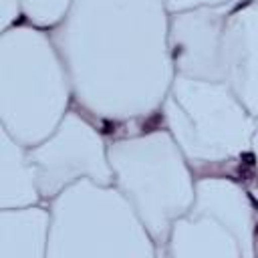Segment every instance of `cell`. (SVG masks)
Listing matches in <instances>:
<instances>
[{
  "mask_svg": "<svg viewBox=\"0 0 258 258\" xmlns=\"http://www.w3.org/2000/svg\"><path fill=\"white\" fill-rule=\"evenodd\" d=\"M28 155L44 204L81 179L113 183L107 135L75 105L46 139L28 147Z\"/></svg>",
  "mask_w": 258,
  "mask_h": 258,
  "instance_id": "cell-7",
  "label": "cell"
},
{
  "mask_svg": "<svg viewBox=\"0 0 258 258\" xmlns=\"http://www.w3.org/2000/svg\"><path fill=\"white\" fill-rule=\"evenodd\" d=\"M224 83L258 119V0L234 2L222 44Z\"/></svg>",
  "mask_w": 258,
  "mask_h": 258,
  "instance_id": "cell-9",
  "label": "cell"
},
{
  "mask_svg": "<svg viewBox=\"0 0 258 258\" xmlns=\"http://www.w3.org/2000/svg\"><path fill=\"white\" fill-rule=\"evenodd\" d=\"M196 177L234 175L250 159L256 117L226 83L175 75L159 109Z\"/></svg>",
  "mask_w": 258,
  "mask_h": 258,
  "instance_id": "cell-3",
  "label": "cell"
},
{
  "mask_svg": "<svg viewBox=\"0 0 258 258\" xmlns=\"http://www.w3.org/2000/svg\"><path fill=\"white\" fill-rule=\"evenodd\" d=\"M232 6L228 0L169 12L167 42L175 75L224 83L222 44Z\"/></svg>",
  "mask_w": 258,
  "mask_h": 258,
  "instance_id": "cell-8",
  "label": "cell"
},
{
  "mask_svg": "<svg viewBox=\"0 0 258 258\" xmlns=\"http://www.w3.org/2000/svg\"><path fill=\"white\" fill-rule=\"evenodd\" d=\"M75 0H22L24 22L50 30L69 12Z\"/></svg>",
  "mask_w": 258,
  "mask_h": 258,
  "instance_id": "cell-12",
  "label": "cell"
},
{
  "mask_svg": "<svg viewBox=\"0 0 258 258\" xmlns=\"http://www.w3.org/2000/svg\"><path fill=\"white\" fill-rule=\"evenodd\" d=\"M46 258H157V246L113 183L81 179L48 202Z\"/></svg>",
  "mask_w": 258,
  "mask_h": 258,
  "instance_id": "cell-5",
  "label": "cell"
},
{
  "mask_svg": "<svg viewBox=\"0 0 258 258\" xmlns=\"http://www.w3.org/2000/svg\"><path fill=\"white\" fill-rule=\"evenodd\" d=\"M42 196L28 147L0 127V210L40 204Z\"/></svg>",
  "mask_w": 258,
  "mask_h": 258,
  "instance_id": "cell-11",
  "label": "cell"
},
{
  "mask_svg": "<svg viewBox=\"0 0 258 258\" xmlns=\"http://www.w3.org/2000/svg\"><path fill=\"white\" fill-rule=\"evenodd\" d=\"M71 107L69 71L50 32L28 22L0 32V127L32 147Z\"/></svg>",
  "mask_w": 258,
  "mask_h": 258,
  "instance_id": "cell-2",
  "label": "cell"
},
{
  "mask_svg": "<svg viewBox=\"0 0 258 258\" xmlns=\"http://www.w3.org/2000/svg\"><path fill=\"white\" fill-rule=\"evenodd\" d=\"M24 22L22 0H0V32Z\"/></svg>",
  "mask_w": 258,
  "mask_h": 258,
  "instance_id": "cell-13",
  "label": "cell"
},
{
  "mask_svg": "<svg viewBox=\"0 0 258 258\" xmlns=\"http://www.w3.org/2000/svg\"><path fill=\"white\" fill-rule=\"evenodd\" d=\"M232 2H244V0H232Z\"/></svg>",
  "mask_w": 258,
  "mask_h": 258,
  "instance_id": "cell-17",
  "label": "cell"
},
{
  "mask_svg": "<svg viewBox=\"0 0 258 258\" xmlns=\"http://www.w3.org/2000/svg\"><path fill=\"white\" fill-rule=\"evenodd\" d=\"M258 202L234 175L196 177L194 202L169 228L161 256L254 258Z\"/></svg>",
  "mask_w": 258,
  "mask_h": 258,
  "instance_id": "cell-6",
  "label": "cell"
},
{
  "mask_svg": "<svg viewBox=\"0 0 258 258\" xmlns=\"http://www.w3.org/2000/svg\"><path fill=\"white\" fill-rule=\"evenodd\" d=\"M48 234V204L0 210V258H46Z\"/></svg>",
  "mask_w": 258,
  "mask_h": 258,
  "instance_id": "cell-10",
  "label": "cell"
},
{
  "mask_svg": "<svg viewBox=\"0 0 258 258\" xmlns=\"http://www.w3.org/2000/svg\"><path fill=\"white\" fill-rule=\"evenodd\" d=\"M250 165H252L254 181L258 185V119H256V127L252 133V143H250Z\"/></svg>",
  "mask_w": 258,
  "mask_h": 258,
  "instance_id": "cell-15",
  "label": "cell"
},
{
  "mask_svg": "<svg viewBox=\"0 0 258 258\" xmlns=\"http://www.w3.org/2000/svg\"><path fill=\"white\" fill-rule=\"evenodd\" d=\"M113 185L125 196L161 256L171 224L194 202L196 173L161 123L107 137Z\"/></svg>",
  "mask_w": 258,
  "mask_h": 258,
  "instance_id": "cell-4",
  "label": "cell"
},
{
  "mask_svg": "<svg viewBox=\"0 0 258 258\" xmlns=\"http://www.w3.org/2000/svg\"><path fill=\"white\" fill-rule=\"evenodd\" d=\"M50 36L73 87V105L107 137L159 121L175 77L163 0H75Z\"/></svg>",
  "mask_w": 258,
  "mask_h": 258,
  "instance_id": "cell-1",
  "label": "cell"
},
{
  "mask_svg": "<svg viewBox=\"0 0 258 258\" xmlns=\"http://www.w3.org/2000/svg\"><path fill=\"white\" fill-rule=\"evenodd\" d=\"M256 256H258V232H256Z\"/></svg>",
  "mask_w": 258,
  "mask_h": 258,
  "instance_id": "cell-16",
  "label": "cell"
},
{
  "mask_svg": "<svg viewBox=\"0 0 258 258\" xmlns=\"http://www.w3.org/2000/svg\"><path fill=\"white\" fill-rule=\"evenodd\" d=\"M163 2L169 12H175V10H185V8H194L200 4H222L228 0H163Z\"/></svg>",
  "mask_w": 258,
  "mask_h": 258,
  "instance_id": "cell-14",
  "label": "cell"
}]
</instances>
